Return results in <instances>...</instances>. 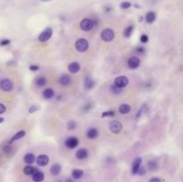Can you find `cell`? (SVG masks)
<instances>
[{
    "label": "cell",
    "mask_w": 183,
    "mask_h": 182,
    "mask_svg": "<svg viewBox=\"0 0 183 182\" xmlns=\"http://www.w3.org/2000/svg\"><path fill=\"white\" fill-rule=\"evenodd\" d=\"M131 108L128 104H123L119 107V112L121 114H127L131 112Z\"/></svg>",
    "instance_id": "cell-23"
},
{
    "label": "cell",
    "mask_w": 183,
    "mask_h": 182,
    "mask_svg": "<svg viewBox=\"0 0 183 182\" xmlns=\"http://www.w3.org/2000/svg\"><path fill=\"white\" fill-rule=\"evenodd\" d=\"M25 135H26V132H25L24 130H20V131H18L17 133H15V134L11 138V139H10V141H9V144H12V143H14V141L22 138Z\"/></svg>",
    "instance_id": "cell-22"
},
{
    "label": "cell",
    "mask_w": 183,
    "mask_h": 182,
    "mask_svg": "<svg viewBox=\"0 0 183 182\" xmlns=\"http://www.w3.org/2000/svg\"><path fill=\"white\" fill-rule=\"evenodd\" d=\"M36 163L39 166H41V167H44L46 165L48 164L49 163V157L47 155H39L37 158H36Z\"/></svg>",
    "instance_id": "cell-11"
},
{
    "label": "cell",
    "mask_w": 183,
    "mask_h": 182,
    "mask_svg": "<svg viewBox=\"0 0 183 182\" xmlns=\"http://www.w3.org/2000/svg\"><path fill=\"white\" fill-rule=\"evenodd\" d=\"M37 171L36 168L32 167V166H30V165H28V166H25L23 168V173L27 176H30V175H32L35 171Z\"/></svg>",
    "instance_id": "cell-25"
},
{
    "label": "cell",
    "mask_w": 183,
    "mask_h": 182,
    "mask_svg": "<svg viewBox=\"0 0 183 182\" xmlns=\"http://www.w3.org/2000/svg\"><path fill=\"white\" fill-rule=\"evenodd\" d=\"M55 90L53 88H46L42 93L43 97L46 99H51L55 97Z\"/></svg>",
    "instance_id": "cell-19"
},
{
    "label": "cell",
    "mask_w": 183,
    "mask_h": 182,
    "mask_svg": "<svg viewBox=\"0 0 183 182\" xmlns=\"http://www.w3.org/2000/svg\"><path fill=\"white\" fill-rule=\"evenodd\" d=\"M84 172L82 170H80V169H75L72 171V178L74 179H80L82 176H83Z\"/></svg>",
    "instance_id": "cell-26"
},
{
    "label": "cell",
    "mask_w": 183,
    "mask_h": 182,
    "mask_svg": "<svg viewBox=\"0 0 183 182\" xmlns=\"http://www.w3.org/2000/svg\"><path fill=\"white\" fill-rule=\"evenodd\" d=\"M110 88L113 94H121V92H123V88H120V87H116L115 85H112Z\"/></svg>",
    "instance_id": "cell-30"
},
{
    "label": "cell",
    "mask_w": 183,
    "mask_h": 182,
    "mask_svg": "<svg viewBox=\"0 0 183 182\" xmlns=\"http://www.w3.org/2000/svg\"><path fill=\"white\" fill-rule=\"evenodd\" d=\"M127 64L130 69L134 70V69H137L140 65V60L137 56H131V58H129Z\"/></svg>",
    "instance_id": "cell-9"
},
{
    "label": "cell",
    "mask_w": 183,
    "mask_h": 182,
    "mask_svg": "<svg viewBox=\"0 0 183 182\" xmlns=\"http://www.w3.org/2000/svg\"><path fill=\"white\" fill-rule=\"evenodd\" d=\"M98 137V130L96 128H89L87 131V138L88 139H96Z\"/></svg>",
    "instance_id": "cell-15"
},
{
    "label": "cell",
    "mask_w": 183,
    "mask_h": 182,
    "mask_svg": "<svg viewBox=\"0 0 183 182\" xmlns=\"http://www.w3.org/2000/svg\"><path fill=\"white\" fill-rule=\"evenodd\" d=\"M88 47H89V44L86 39H79L75 43V48L80 53L86 52L88 49Z\"/></svg>",
    "instance_id": "cell-3"
},
{
    "label": "cell",
    "mask_w": 183,
    "mask_h": 182,
    "mask_svg": "<svg viewBox=\"0 0 183 182\" xmlns=\"http://www.w3.org/2000/svg\"><path fill=\"white\" fill-rule=\"evenodd\" d=\"M95 85V81L93 80V79L89 77V76H86L85 79H84V87L86 89L89 90L91 89Z\"/></svg>",
    "instance_id": "cell-16"
},
{
    "label": "cell",
    "mask_w": 183,
    "mask_h": 182,
    "mask_svg": "<svg viewBox=\"0 0 183 182\" xmlns=\"http://www.w3.org/2000/svg\"><path fill=\"white\" fill-rule=\"evenodd\" d=\"M91 108H92V105L88 103V104H86V105H83V107H82V111H83L84 112H88Z\"/></svg>",
    "instance_id": "cell-35"
},
{
    "label": "cell",
    "mask_w": 183,
    "mask_h": 182,
    "mask_svg": "<svg viewBox=\"0 0 183 182\" xmlns=\"http://www.w3.org/2000/svg\"><path fill=\"white\" fill-rule=\"evenodd\" d=\"M136 52H137L138 54H142L145 53V48H144V47H137V48H136Z\"/></svg>",
    "instance_id": "cell-41"
},
{
    "label": "cell",
    "mask_w": 183,
    "mask_h": 182,
    "mask_svg": "<svg viewBox=\"0 0 183 182\" xmlns=\"http://www.w3.org/2000/svg\"><path fill=\"white\" fill-rule=\"evenodd\" d=\"M53 34V30L51 28L47 27L46 28L43 32L39 34V42H47L48 39H50V38L52 37Z\"/></svg>",
    "instance_id": "cell-7"
},
{
    "label": "cell",
    "mask_w": 183,
    "mask_h": 182,
    "mask_svg": "<svg viewBox=\"0 0 183 182\" xmlns=\"http://www.w3.org/2000/svg\"><path fill=\"white\" fill-rule=\"evenodd\" d=\"M105 12L109 13V12L112 10V8H111V7H105Z\"/></svg>",
    "instance_id": "cell-44"
},
{
    "label": "cell",
    "mask_w": 183,
    "mask_h": 182,
    "mask_svg": "<svg viewBox=\"0 0 183 182\" xmlns=\"http://www.w3.org/2000/svg\"><path fill=\"white\" fill-rule=\"evenodd\" d=\"M47 79L46 77L44 76H39L35 79V84L37 87H45L47 85Z\"/></svg>",
    "instance_id": "cell-21"
},
{
    "label": "cell",
    "mask_w": 183,
    "mask_h": 182,
    "mask_svg": "<svg viewBox=\"0 0 183 182\" xmlns=\"http://www.w3.org/2000/svg\"><path fill=\"white\" fill-rule=\"evenodd\" d=\"M44 178H45V175L40 171H36L32 174V180L34 182H41V181L44 180Z\"/></svg>",
    "instance_id": "cell-17"
},
{
    "label": "cell",
    "mask_w": 183,
    "mask_h": 182,
    "mask_svg": "<svg viewBox=\"0 0 183 182\" xmlns=\"http://www.w3.org/2000/svg\"><path fill=\"white\" fill-rule=\"evenodd\" d=\"M71 82H72L71 77L69 75H66V74L62 75V76L60 77V79H59V83H60L61 86L67 87V86H69L71 84Z\"/></svg>",
    "instance_id": "cell-14"
},
{
    "label": "cell",
    "mask_w": 183,
    "mask_h": 182,
    "mask_svg": "<svg viewBox=\"0 0 183 182\" xmlns=\"http://www.w3.org/2000/svg\"><path fill=\"white\" fill-rule=\"evenodd\" d=\"M4 121V118H2V117H0V123H2Z\"/></svg>",
    "instance_id": "cell-45"
},
{
    "label": "cell",
    "mask_w": 183,
    "mask_h": 182,
    "mask_svg": "<svg viewBox=\"0 0 183 182\" xmlns=\"http://www.w3.org/2000/svg\"><path fill=\"white\" fill-rule=\"evenodd\" d=\"M0 88L5 92H9L14 88V83L9 79H3L0 80Z\"/></svg>",
    "instance_id": "cell-5"
},
{
    "label": "cell",
    "mask_w": 183,
    "mask_h": 182,
    "mask_svg": "<svg viewBox=\"0 0 183 182\" xmlns=\"http://www.w3.org/2000/svg\"><path fill=\"white\" fill-rule=\"evenodd\" d=\"M131 6V4L128 1H124L121 4V9H129Z\"/></svg>",
    "instance_id": "cell-34"
},
{
    "label": "cell",
    "mask_w": 183,
    "mask_h": 182,
    "mask_svg": "<svg viewBox=\"0 0 183 182\" xmlns=\"http://www.w3.org/2000/svg\"><path fill=\"white\" fill-rule=\"evenodd\" d=\"M128 84H129V79L126 76L116 77L113 81V85H115L116 87H118L120 88H123V87H127Z\"/></svg>",
    "instance_id": "cell-6"
},
{
    "label": "cell",
    "mask_w": 183,
    "mask_h": 182,
    "mask_svg": "<svg viewBox=\"0 0 183 182\" xmlns=\"http://www.w3.org/2000/svg\"><path fill=\"white\" fill-rule=\"evenodd\" d=\"M146 105H143L141 106V108H139V110L138 111L137 116H136V118H137V119H139V117H141V115L143 114V112L146 111Z\"/></svg>",
    "instance_id": "cell-32"
},
{
    "label": "cell",
    "mask_w": 183,
    "mask_h": 182,
    "mask_svg": "<svg viewBox=\"0 0 183 182\" xmlns=\"http://www.w3.org/2000/svg\"><path fill=\"white\" fill-rule=\"evenodd\" d=\"M157 167H158V165L156 161H150L147 163V168L150 171H156L157 169Z\"/></svg>",
    "instance_id": "cell-28"
},
{
    "label": "cell",
    "mask_w": 183,
    "mask_h": 182,
    "mask_svg": "<svg viewBox=\"0 0 183 182\" xmlns=\"http://www.w3.org/2000/svg\"><path fill=\"white\" fill-rule=\"evenodd\" d=\"M29 70L32 71V72H37V71L39 70V65H35V64L30 65V66H29Z\"/></svg>",
    "instance_id": "cell-39"
},
{
    "label": "cell",
    "mask_w": 183,
    "mask_h": 182,
    "mask_svg": "<svg viewBox=\"0 0 183 182\" xmlns=\"http://www.w3.org/2000/svg\"><path fill=\"white\" fill-rule=\"evenodd\" d=\"M61 171H62V166H61L60 164H58V163H55V164H53V165L51 166V168H50V173H51V175H53V176H57V175H59L60 172H61Z\"/></svg>",
    "instance_id": "cell-18"
},
{
    "label": "cell",
    "mask_w": 183,
    "mask_h": 182,
    "mask_svg": "<svg viewBox=\"0 0 183 182\" xmlns=\"http://www.w3.org/2000/svg\"><path fill=\"white\" fill-rule=\"evenodd\" d=\"M39 110V107L37 105H32L29 108V113H34V112H36Z\"/></svg>",
    "instance_id": "cell-33"
},
{
    "label": "cell",
    "mask_w": 183,
    "mask_h": 182,
    "mask_svg": "<svg viewBox=\"0 0 183 182\" xmlns=\"http://www.w3.org/2000/svg\"><path fill=\"white\" fill-rule=\"evenodd\" d=\"M114 114H115V113H114L113 111H105V112H102L101 117H102V118H105V117H113Z\"/></svg>",
    "instance_id": "cell-31"
},
{
    "label": "cell",
    "mask_w": 183,
    "mask_h": 182,
    "mask_svg": "<svg viewBox=\"0 0 183 182\" xmlns=\"http://www.w3.org/2000/svg\"><path fill=\"white\" fill-rule=\"evenodd\" d=\"M123 123L119 120H113L109 124V130L113 134H119L123 130Z\"/></svg>",
    "instance_id": "cell-4"
},
{
    "label": "cell",
    "mask_w": 183,
    "mask_h": 182,
    "mask_svg": "<svg viewBox=\"0 0 183 182\" xmlns=\"http://www.w3.org/2000/svg\"><path fill=\"white\" fill-rule=\"evenodd\" d=\"M96 26V22L89 18H84L80 22V27L83 32H90Z\"/></svg>",
    "instance_id": "cell-1"
},
{
    "label": "cell",
    "mask_w": 183,
    "mask_h": 182,
    "mask_svg": "<svg viewBox=\"0 0 183 182\" xmlns=\"http://www.w3.org/2000/svg\"><path fill=\"white\" fill-rule=\"evenodd\" d=\"M36 158H35V155L34 154H32V153H29V154H26L23 157V161L25 163L27 164H32L34 162H35Z\"/></svg>",
    "instance_id": "cell-20"
},
{
    "label": "cell",
    "mask_w": 183,
    "mask_h": 182,
    "mask_svg": "<svg viewBox=\"0 0 183 182\" xmlns=\"http://www.w3.org/2000/svg\"><path fill=\"white\" fill-rule=\"evenodd\" d=\"M139 21H143V17H139Z\"/></svg>",
    "instance_id": "cell-47"
},
{
    "label": "cell",
    "mask_w": 183,
    "mask_h": 182,
    "mask_svg": "<svg viewBox=\"0 0 183 182\" xmlns=\"http://www.w3.org/2000/svg\"><path fill=\"white\" fill-rule=\"evenodd\" d=\"M42 1H48V0H42Z\"/></svg>",
    "instance_id": "cell-48"
},
{
    "label": "cell",
    "mask_w": 183,
    "mask_h": 182,
    "mask_svg": "<svg viewBox=\"0 0 183 182\" xmlns=\"http://www.w3.org/2000/svg\"><path fill=\"white\" fill-rule=\"evenodd\" d=\"M145 173H146V168L143 167V166H140V168H139V171H138V174L140 175V176H142V175H144Z\"/></svg>",
    "instance_id": "cell-40"
},
{
    "label": "cell",
    "mask_w": 183,
    "mask_h": 182,
    "mask_svg": "<svg viewBox=\"0 0 183 182\" xmlns=\"http://www.w3.org/2000/svg\"><path fill=\"white\" fill-rule=\"evenodd\" d=\"M60 182H62V181H60Z\"/></svg>",
    "instance_id": "cell-49"
},
{
    "label": "cell",
    "mask_w": 183,
    "mask_h": 182,
    "mask_svg": "<svg viewBox=\"0 0 183 182\" xmlns=\"http://www.w3.org/2000/svg\"><path fill=\"white\" fill-rule=\"evenodd\" d=\"M156 14L154 12H149L146 14V21L148 23H153L156 21Z\"/></svg>",
    "instance_id": "cell-24"
},
{
    "label": "cell",
    "mask_w": 183,
    "mask_h": 182,
    "mask_svg": "<svg viewBox=\"0 0 183 182\" xmlns=\"http://www.w3.org/2000/svg\"><path fill=\"white\" fill-rule=\"evenodd\" d=\"M141 164H142V158L137 157V158H135L133 160L132 165H131V172H132V174H134V175L138 174V171H139Z\"/></svg>",
    "instance_id": "cell-10"
},
{
    "label": "cell",
    "mask_w": 183,
    "mask_h": 182,
    "mask_svg": "<svg viewBox=\"0 0 183 182\" xmlns=\"http://www.w3.org/2000/svg\"><path fill=\"white\" fill-rule=\"evenodd\" d=\"M4 151L6 152V154H8L9 152L11 151V147H10V146H8V145H7V146H5V147H4Z\"/></svg>",
    "instance_id": "cell-43"
},
{
    "label": "cell",
    "mask_w": 183,
    "mask_h": 182,
    "mask_svg": "<svg viewBox=\"0 0 183 182\" xmlns=\"http://www.w3.org/2000/svg\"><path fill=\"white\" fill-rule=\"evenodd\" d=\"M76 158L78 160H84L88 156V152L86 148H80L76 152Z\"/></svg>",
    "instance_id": "cell-13"
},
{
    "label": "cell",
    "mask_w": 183,
    "mask_h": 182,
    "mask_svg": "<svg viewBox=\"0 0 183 182\" xmlns=\"http://www.w3.org/2000/svg\"><path fill=\"white\" fill-rule=\"evenodd\" d=\"M133 29H134V26L133 25H130V26L126 27V29H124V32H123L124 37L126 39H129L131 36V34L133 32Z\"/></svg>",
    "instance_id": "cell-27"
},
{
    "label": "cell",
    "mask_w": 183,
    "mask_h": 182,
    "mask_svg": "<svg viewBox=\"0 0 183 182\" xmlns=\"http://www.w3.org/2000/svg\"><path fill=\"white\" fill-rule=\"evenodd\" d=\"M79 145V138L76 137H69L65 141V145L68 149H74Z\"/></svg>",
    "instance_id": "cell-8"
},
{
    "label": "cell",
    "mask_w": 183,
    "mask_h": 182,
    "mask_svg": "<svg viewBox=\"0 0 183 182\" xmlns=\"http://www.w3.org/2000/svg\"><path fill=\"white\" fill-rule=\"evenodd\" d=\"M66 182H73V181H72V179H70V178H67V179H66Z\"/></svg>",
    "instance_id": "cell-46"
},
{
    "label": "cell",
    "mask_w": 183,
    "mask_h": 182,
    "mask_svg": "<svg viewBox=\"0 0 183 182\" xmlns=\"http://www.w3.org/2000/svg\"><path fill=\"white\" fill-rule=\"evenodd\" d=\"M148 36L147 35H146V34H143V35H141V37H140V41L142 42V43H146V42H148Z\"/></svg>",
    "instance_id": "cell-37"
},
{
    "label": "cell",
    "mask_w": 183,
    "mask_h": 182,
    "mask_svg": "<svg viewBox=\"0 0 183 182\" xmlns=\"http://www.w3.org/2000/svg\"><path fill=\"white\" fill-rule=\"evenodd\" d=\"M6 105L0 103V114H3V113H5V112H6Z\"/></svg>",
    "instance_id": "cell-38"
},
{
    "label": "cell",
    "mask_w": 183,
    "mask_h": 182,
    "mask_svg": "<svg viewBox=\"0 0 183 182\" xmlns=\"http://www.w3.org/2000/svg\"><path fill=\"white\" fill-rule=\"evenodd\" d=\"M67 69H68L69 72H71L72 74H75V73H77V72H80V64L78 62H72V63H71L68 65Z\"/></svg>",
    "instance_id": "cell-12"
},
{
    "label": "cell",
    "mask_w": 183,
    "mask_h": 182,
    "mask_svg": "<svg viewBox=\"0 0 183 182\" xmlns=\"http://www.w3.org/2000/svg\"><path fill=\"white\" fill-rule=\"evenodd\" d=\"M100 37H101V39L105 42H111L112 40H113L114 37H115V34H114V32L112 29H105L102 30V32L100 34Z\"/></svg>",
    "instance_id": "cell-2"
},
{
    "label": "cell",
    "mask_w": 183,
    "mask_h": 182,
    "mask_svg": "<svg viewBox=\"0 0 183 182\" xmlns=\"http://www.w3.org/2000/svg\"><path fill=\"white\" fill-rule=\"evenodd\" d=\"M149 182H162V180L159 178H152Z\"/></svg>",
    "instance_id": "cell-42"
},
{
    "label": "cell",
    "mask_w": 183,
    "mask_h": 182,
    "mask_svg": "<svg viewBox=\"0 0 183 182\" xmlns=\"http://www.w3.org/2000/svg\"><path fill=\"white\" fill-rule=\"evenodd\" d=\"M10 43H11V40H10V39H3V40L0 41V47H6V46H8Z\"/></svg>",
    "instance_id": "cell-36"
},
{
    "label": "cell",
    "mask_w": 183,
    "mask_h": 182,
    "mask_svg": "<svg viewBox=\"0 0 183 182\" xmlns=\"http://www.w3.org/2000/svg\"><path fill=\"white\" fill-rule=\"evenodd\" d=\"M77 128V123H75V120H71L67 123V130H74Z\"/></svg>",
    "instance_id": "cell-29"
}]
</instances>
